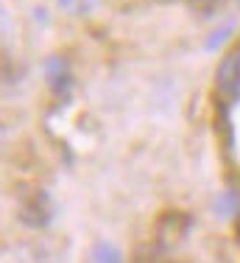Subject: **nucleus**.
Segmentation results:
<instances>
[{
    "instance_id": "f257e3e1",
    "label": "nucleus",
    "mask_w": 240,
    "mask_h": 263,
    "mask_svg": "<svg viewBox=\"0 0 240 263\" xmlns=\"http://www.w3.org/2000/svg\"><path fill=\"white\" fill-rule=\"evenodd\" d=\"M53 216H56V204L45 191L34 193V196L20 208V221L25 224V227H34V230L48 227V224L53 221Z\"/></svg>"
},
{
    "instance_id": "f03ea898",
    "label": "nucleus",
    "mask_w": 240,
    "mask_h": 263,
    "mask_svg": "<svg viewBox=\"0 0 240 263\" xmlns=\"http://www.w3.org/2000/svg\"><path fill=\"white\" fill-rule=\"evenodd\" d=\"M215 81H218V92L229 101H237L240 98V53H232L221 62L218 73H215Z\"/></svg>"
},
{
    "instance_id": "423d86ee",
    "label": "nucleus",
    "mask_w": 240,
    "mask_h": 263,
    "mask_svg": "<svg viewBox=\"0 0 240 263\" xmlns=\"http://www.w3.org/2000/svg\"><path fill=\"white\" fill-rule=\"evenodd\" d=\"M240 208V199L232 196V193H224V196L215 199V213H221V216H229L232 210Z\"/></svg>"
},
{
    "instance_id": "20e7f679",
    "label": "nucleus",
    "mask_w": 240,
    "mask_h": 263,
    "mask_svg": "<svg viewBox=\"0 0 240 263\" xmlns=\"http://www.w3.org/2000/svg\"><path fill=\"white\" fill-rule=\"evenodd\" d=\"M92 263H123V255L115 243L109 241H98L92 247Z\"/></svg>"
},
{
    "instance_id": "39448f33",
    "label": "nucleus",
    "mask_w": 240,
    "mask_h": 263,
    "mask_svg": "<svg viewBox=\"0 0 240 263\" xmlns=\"http://www.w3.org/2000/svg\"><path fill=\"white\" fill-rule=\"evenodd\" d=\"M98 0H59L62 11H67V14L78 17V14H90L92 9H95Z\"/></svg>"
},
{
    "instance_id": "0eeeda50",
    "label": "nucleus",
    "mask_w": 240,
    "mask_h": 263,
    "mask_svg": "<svg viewBox=\"0 0 240 263\" xmlns=\"http://www.w3.org/2000/svg\"><path fill=\"white\" fill-rule=\"evenodd\" d=\"M229 31H232V23H226V26L221 28V31H212V34H210V40H207V51H215V48L221 45V42H224V36L229 34Z\"/></svg>"
},
{
    "instance_id": "7ed1b4c3",
    "label": "nucleus",
    "mask_w": 240,
    "mask_h": 263,
    "mask_svg": "<svg viewBox=\"0 0 240 263\" xmlns=\"http://www.w3.org/2000/svg\"><path fill=\"white\" fill-rule=\"evenodd\" d=\"M45 79H48V84L53 87L56 92H62V90H67V84H70V73H67V65L62 59H48L45 62Z\"/></svg>"
}]
</instances>
